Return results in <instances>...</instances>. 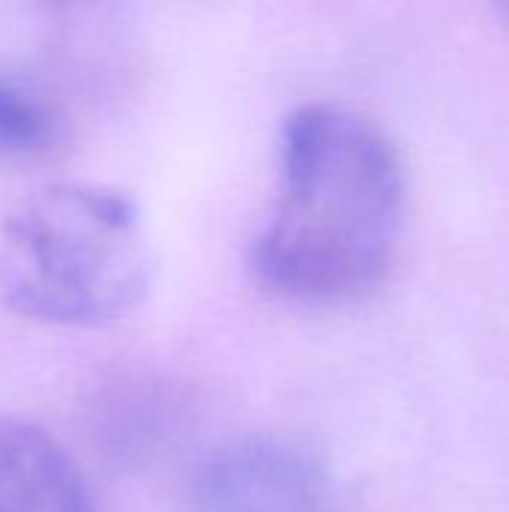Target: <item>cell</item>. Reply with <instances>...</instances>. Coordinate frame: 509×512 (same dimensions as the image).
Listing matches in <instances>:
<instances>
[{
    "label": "cell",
    "mask_w": 509,
    "mask_h": 512,
    "mask_svg": "<svg viewBox=\"0 0 509 512\" xmlns=\"http://www.w3.org/2000/svg\"><path fill=\"white\" fill-rule=\"evenodd\" d=\"M0 512H93L78 465L24 420H0Z\"/></svg>",
    "instance_id": "obj_4"
},
{
    "label": "cell",
    "mask_w": 509,
    "mask_h": 512,
    "mask_svg": "<svg viewBox=\"0 0 509 512\" xmlns=\"http://www.w3.org/2000/svg\"><path fill=\"white\" fill-rule=\"evenodd\" d=\"M54 138V120L39 99L0 78V159L39 153Z\"/></svg>",
    "instance_id": "obj_5"
},
{
    "label": "cell",
    "mask_w": 509,
    "mask_h": 512,
    "mask_svg": "<svg viewBox=\"0 0 509 512\" xmlns=\"http://www.w3.org/2000/svg\"><path fill=\"white\" fill-rule=\"evenodd\" d=\"M186 512H336L324 471L282 441H237L192 480Z\"/></svg>",
    "instance_id": "obj_3"
},
{
    "label": "cell",
    "mask_w": 509,
    "mask_h": 512,
    "mask_svg": "<svg viewBox=\"0 0 509 512\" xmlns=\"http://www.w3.org/2000/svg\"><path fill=\"white\" fill-rule=\"evenodd\" d=\"M150 279L141 210L114 189L57 183L0 222V297L27 318L108 324L144 300Z\"/></svg>",
    "instance_id": "obj_2"
},
{
    "label": "cell",
    "mask_w": 509,
    "mask_h": 512,
    "mask_svg": "<svg viewBox=\"0 0 509 512\" xmlns=\"http://www.w3.org/2000/svg\"><path fill=\"white\" fill-rule=\"evenodd\" d=\"M507 15H509V6H507Z\"/></svg>",
    "instance_id": "obj_6"
},
{
    "label": "cell",
    "mask_w": 509,
    "mask_h": 512,
    "mask_svg": "<svg viewBox=\"0 0 509 512\" xmlns=\"http://www.w3.org/2000/svg\"><path fill=\"white\" fill-rule=\"evenodd\" d=\"M405 177L390 138L342 105H303L279 141V195L252 249L258 279L309 306L369 294L390 270Z\"/></svg>",
    "instance_id": "obj_1"
}]
</instances>
